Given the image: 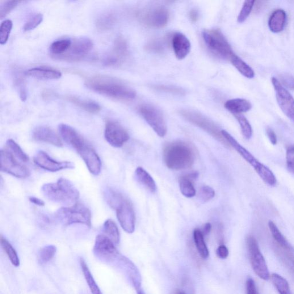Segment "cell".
<instances>
[{"instance_id":"52a82bcc","label":"cell","mask_w":294,"mask_h":294,"mask_svg":"<svg viewBox=\"0 0 294 294\" xmlns=\"http://www.w3.org/2000/svg\"><path fill=\"white\" fill-rule=\"evenodd\" d=\"M55 217L61 224L68 226L81 224L90 228L91 213L85 205L77 203L71 207H63L55 213Z\"/></svg>"},{"instance_id":"8d00e7d4","label":"cell","mask_w":294,"mask_h":294,"mask_svg":"<svg viewBox=\"0 0 294 294\" xmlns=\"http://www.w3.org/2000/svg\"><path fill=\"white\" fill-rule=\"evenodd\" d=\"M57 253V248L56 246L50 245L45 246L39 252L37 255V260L40 264H45L51 261L54 258Z\"/></svg>"},{"instance_id":"7402d4cb","label":"cell","mask_w":294,"mask_h":294,"mask_svg":"<svg viewBox=\"0 0 294 294\" xmlns=\"http://www.w3.org/2000/svg\"><path fill=\"white\" fill-rule=\"evenodd\" d=\"M199 177L197 172L181 176L179 180L180 190L182 194L187 198H192L196 194V190L193 182Z\"/></svg>"},{"instance_id":"11a10c76","label":"cell","mask_w":294,"mask_h":294,"mask_svg":"<svg viewBox=\"0 0 294 294\" xmlns=\"http://www.w3.org/2000/svg\"><path fill=\"white\" fill-rule=\"evenodd\" d=\"M29 201H30L31 203L39 206V207H44L45 205L44 202L43 200L36 198V197H29Z\"/></svg>"},{"instance_id":"ba28073f","label":"cell","mask_w":294,"mask_h":294,"mask_svg":"<svg viewBox=\"0 0 294 294\" xmlns=\"http://www.w3.org/2000/svg\"><path fill=\"white\" fill-rule=\"evenodd\" d=\"M203 36L210 51L218 57L230 61L234 53L227 39L219 29L205 30L203 32Z\"/></svg>"},{"instance_id":"4dcf8cb0","label":"cell","mask_w":294,"mask_h":294,"mask_svg":"<svg viewBox=\"0 0 294 294\" xmlns=\"http://www.w3.org/2000/svg\"><path fill=\"white\" fill-rule=\"evenodd\" d=\"M80 264L84 277H85L88 286H89L91 293L103 294L99 285L96 284L93 275H92L89 268L88 267L85 260L82 258L80 259Z\"/></svg>"},{"instance_id":"c3c4849f","label":"cell","mask_w":294,"mask_h":294,"mask_svg":"<svg viewBox=\"0 0 294 294\" xmlns=\"http://www.w3.org/2000/svg\"><path fill=\"white\" fill-rule=\"evenodd\" d=\"M286 161L288 169L294 174V145L289 146L287 149Z\"/></svg>"},{"instance_id":"3957f363","label":"cell","mask_w":294,"mask_h":294,"mask_svg":"<svg viewBox=\"0 0 294 294\" xmlns=\"http://www.w3.org/2000/svg\"><path fill=\"white\" fill-rule=\"evenodd\" d=\"M163 160L170 169L182 170L189 169L194 165L195 160L194 149L184 141L169 142L164 147Z\"/></svg>"},{"instance_id":"836d02e7","label":"cell","mask_w":294,"mask_h":294,"mask_svg":"<svg viewBox=\"0 0 294 294\" xmlns=\"http://www.w3.org/2000/svg\"><path fill=\"white\" fill-rule=\"evenodd\" d=\"M1 246L8 256L11 263L16 267L20 266V259L17 252L6 238L1 236Z\"/></svg>"},{"instance_id":"2e32d148","label":"cell","mask_w":294,"mask_h":294,"mask_svg":"<svg viewBox=\"0 0 294 294\" xmlns=\"http://www.w3.org/2000/svg\"><path fill=\"white\" fill-rule=\"evenodd\" d=\"M273 86L276 91L277 102L281 111L294 123V99L286 88L284 87L278 79H271Z\"/></svg>"},{"instance_id":"7dc6e473","label":"cell","mask_w":294,"mask_h":294,"mask_svg":"<svg viewBox=\"0 0 294 294\" xmlns=\"http://www.w3.org/2000/svg\"><path fill=\"white\" fill-rule=\"evenodd\" d=\"M165 48V41L161 39L154 40L150 42L146 45V50L154 53H160L164 51Z\"/></svg>"},{"instance_id":"1f68e13d","label":"cell","mask_w":294,"mask_h":294,"mask_svg":"<svg viewBox=\"0 0 294 294\" xmlns=\"http://www.w3.org/2000/svg\"><path fill=\"white\" fill-rule=\"evenodd\" d=\"M269 228L271 231L272 236L281 248L286 251H291L292 247L289 244L286 238L280 232L279 229L277 227L274 222L270 221L268 222Z\"/></svg>"},{"instance_id":"d6986e66","label":"cell","mask_w":294,"mask_h":294,"mask_svg":"<svg viewBox=\"0 0 294 294\" xmlns=\"http://www.w3.org/2000/svg\"><path fill=\"white\" fill-rule=\"evenodd\" d=\"M112 53L105 60L107 66H116L121 64L128 54L127 41L123 37H119L115 41Z\"/></svg>"},{"instance_id":"9f6ffc18","label":"cell","mask_w":294,"mask_h":294,"mask_svg":"<svg viewBox=\"0 0 294 294\" xmlns=\"http://www.w3.org/2000/svg\"><path fill=\"white\" fill-rule=\"evenodd\" d=\"M212 229V225L210 223H207L204 225L203 230H201L204 236H207L211 232Z\"/></svg>"},{"instance_id":"f1b7e54d","label":"cell","mask_w":294,"mask_h":294,"mask_svg":"<svg viewBox=\"0 0 294 294\" xmlns=\"http://www.w3.org/2000/svg\"><path fill=\"white\" fill-rule=\"evenodd\" d=\"M230 61L243 76L249 79L254 78L255 74L254 70L236 54L233 55L230 59Z\"/></svg>"},{"instance_id":"e0dca14e","label":"cell","mask_w":294,"mask_h":294,"mask_svg":"<svg viewBox=\"0 0 294 294\" xmlns=\"http://www.w3.org/2000/svg\"><path fill=\"white\" fill-rule=\"evenodd\" d=\"M105 138L111 146L120 148L128 141L129 135L127 130L117 122L108 121L105 129Z\"/></svg>"},{"instance_id":"f35d334b","label":"cell","mask_w":294,"mask_h":294,"mask_svg":"<svg viewBox=\"0 0 294 294\" xmlns=\"http://www.w3.org/2000/svg\"><path fill=\"white\" fill-rule=\"evenodd\" d=\"M237 120L239 124L240 125L242 135L246 139L250 140L253 136V128L249 123V121L241 114L233 115Z\"/></svg>"},{"instance_id":"484cf974","label":"cell","mask_w":294,"mask_h":294,"mask_svg":"<svg viewBox=\"0 0 294 294\" xmlns=\"http://www.w3.org/2000/svg\"><path fill=\"white\" fill-rule=\"evenodd\" d=\"M66 99L87 112L95 114L101 111L100 105L93 101L82 100L73 95L67 96Z\"/></svg>"},{"instance_id":"f907efd6","label":"cell","mask_w":294,"mask_h":294,"mask_svg":"<svg viewBox=\"0 0 294 294\" xmlns=\"http://www.w3.org/2000/svg\"><path fill=\"white\" fill-rule=\"evenodd\" d=\"M247 294H258L256 284L253 279L249 278L246 283Z\"/></svg>"},{"instance_id":"d6a6232c","label":"cell","mask_w":294,"mask_h":294,"mask_svg":"<svg viewBox=\"0 0 294 294\" xmlns=\"http://www.w3.org/2000/svg\"><path fill=\"white\" fill-rule=\"evenodd\" d=\"M194 240L197 251L203 259H207L209 256V252L205 241L204 236L201 230L197 229L193 233Z\"/></svg>"},{"instance_id":"f5cc1de1","label":"cell","mask_w":294,"mask_h":294,"mask_svg":"<svg viewBox=\"0 0 294 294\" xmlns=\"http://www.w3.org/2000/svg\"><path fill=\"white\" fill-rule=\"evenodd\" d=\"M283 257L287 266L290 268V270L294 273V258L287 253H283Z\"/></svg>"},{"instance_id":"bcb514c9","label":"cell","mask_w":294,"mask_h":294,"mask_svg":"<svg viewBox=\"0 0 294 294\" xmlns=\"http://www.w3.org/2000/svg\"><path fill=\"white\" fill-rule=\"evenodd\" d=\"M154 89L165 92V93H169L176 95H183L184 94V91L181 88L166 85H155L154 86Z\"/></svg>"},{"instance_id":"ffe728a7","label":"cell","mask_w":294,"mask_h":294,"mask_svg":"<svg viewBox=\"0 0 294 294\" xmlns=\"http://www.w3.org/2000/svg\"><path fill=\"white\" fill-rule=\"evenodd\" d=\"M32 137L36 141L47 142L58 147H62L63 143L60 137L53 129L40 126L33 130Z\"/></svg>"},{"instance_id":"277c9868","label":"cell","mask_w":294,"mask_h":294,"mask_svg":"<svg viewBox=\"0 0 294 294\" xmlns=\"http://www.w3.org/2000/svg\"><path fill=\"white\" fill-rule=\"evenodd\" d=\"M41 192L46 199L57 204L71 207L78 203L79 192L68 179L61 178L56 183L44 184Z\"/></svg>"},{"instance_id":"6da1fadb","label":"cell","mask_w":294,"mask_h":294,"mask_svg":"<svg viewBox=\"0 0 294 294\" xmlns=\"http://www.w3.org/2000/svg\"><path fill=\"white\" fill-rule=\"evenodd\" d=\"M59 131L66 143L72 146L80 155L90 173L99 175L102 170V162L93 147L68 125L61 124L59 125Z\"/></svg>"},{"instance_id":"d4e9b609","label":"cell","mask_w":294,"mask_h":294,"mask_svg":"<svg viewBox=\"0 0 294 294\" xmlns=\"http://www.w3.org/2000/svg\"><path fill=\"white\" fill-rule=\"evenodd\" d=\"M225 108L233 115L241 114L249 112L253 106L246 99H236L227 101L225 104Z\"/></svg>"},{"instance_id":"d590c367","label":"cell","mask_w":294,"mask_h":294,"mask_svg":"<svg viewBox=\"0 0 294 294\" xmlns=\"http://www.w3.org/2000/svg\"><path fill=\"white\" fill-rule=\"evenodd\" d=\"M271 281L280 294H291L290 288L286 279L279 274H273Z\"/></svg>"},{"instance_id":"60d3db41","label":"cell","mask_w":294,"mask_h":294,"mask_svg":"<svg viewBox=\"0 0 294 294\" xmlns=\"http://www.w3.org/2000/svg\"><path fill=\"white\" fill-rule=\"evenodd\" d=\"M43 20V15L41 13H37L32 15L23 27L24 31L33 30L40 25Z\"/></svg>"},{"instance_id":"5b68a950","label":"cell","mask_w":294,"mask_h":294,"mask_svg":"<svg viewBox=\"0 0 294 294\" xmlns=\"http://www.w3.org/2000/svg\"><path fill=\"white\" fill-rule=\"evenodd\" d=\"M106 201L110 207L116 210L117 219L122 228L128 233L135 229V214L130 201L119 192L109 189L106 192Z\"/></svg>"},{"instance_id":"603a6c76","label":"cell","mask_w":294,"mask_h":294,"mask_svg":"<svg viewBox=\"0 0 294 294\" xmlns=\"http://www.w3.org/2000/svg\"><path fill=\"white\" fill-rule=\"evenodd\" d=\"M27 76L35 78L42 80H52L57 79L62 77L60 71L50 68H43V67H36L27 70L25 72Z\"/></svg>"},{"instance_id":"b9f144b4","label":"cell","mask_w":294,"mask_h":294,"mask_svg":"<svg viewBox=\"0 0 294 294\" xmlns=\"http://www.w3.org/2000/svg\"><path fill=\"white\" fill-rule=\"evenodd\" d=\"M255 1H246L243 4L241 10L237 18V22L239 23L244 22L253 10L255 5Z\"/></svg>"},{"instance_id":"44dd1931","label":"cell","mask_w":294,"mask_h":294,"mask_svg":"<svg viewBox=\"0 0 294 294\" xmlns=\"http://www.w3.org/2000/svg\"><path fill=\"white\" fill-rule=\"evenodd\" d=\"M172 44L176 58L179 60L185 58L191 50V43L187 37L181 33H176L172 39Z\"/></svg>"},{"instance_id":"6f0895ef","label":"cell","mask_w":294,"mask_h":294,"mask_svg":"<svg viewBox=\"0 0 294 294\" xmlns=\"http://www.w3.org/2000/svg\"><path fill=\"white\" fill-rule=\"evenodd\" d=\"M189 17H190V20L192 22H195L197 20L199 19V12L197 10H192L189 14Z\"/></svg>"},{"instance_id":"8992f818","label":"cell","mask_w":294,"mask_h":294,"mask_svg":"<svg viewBox=\"0 0 294 294\" xmlns=\"http://www.w3.org/2000/svg\"><path fill=\"white\" fill-rule=\"evenodd\" d=\"M222 134L225 139L227 141L230 146L237 151V152L248 163L254 167V169L258 174L264 182L271 186H274L277 182L275 176L272 171L263 164L259 162L254 155L251 154L249 151L243 147L235 138L227 131L222 130Z\"/></svg>"},{"instance_id":"9a60e30c","label":"cell","mask_w":294,"mask_h":294,"mask_svg":"<svg viewBox=\"0 0 294 294\" xmlns=\"http://www.w3.org/2000/svg\"><path fill=\"white\" fill-rule=\"evenodd\" d=\"M115 246L106 235L99 234L95 238L93 247L94 255L101 261L112 262L119 255V252Z\"/></svg>"},{"instance_id":"f546056e","label":"cell","mask_w":294,"mask_h":294,"mask_svg":"<svg viewBox=\"0 0 294 294\" xmlns=\"http://www.w3.org/2000/svg\"><path fill=\"white\" fill-rule=\"evenodd\" d=\"M72 40L70 39H62L53 42L50 45L49 51L54 57L64 54L70 47Z\"/></svg>"},{"instance_id":"681fc988","label":"cell","mask_w":294,"mask_h":294,"mask_svg":"<svg viewBox=\"0 0 294 294\" xmlns=\"http://www.w3.org/2000/svg\"><path fill=\"white\" fill-rule=\"evenodd\" d=\"M280 82L284 87L294 90V77L291 75L287 74L281 75Z\"/></svg>"},{"instance_id":"816d5d0a","label":"cell","mask_w":294,"mask_h":294,"mask_svg":"<svg viewBox=\"0 0 294 294\" xmlns=\"http://www.w3.org/2000/svg\"><path fill=\"white\" fill-rule=\"evenodd\" d=\"M216 254L218 258L221 259H225L228 257L229 250L224 245H221L218 247Z\"/></svg>"},{"instance_id":"7a4b0ae2","label":"cell","mask_w":294,"mask_h":294,"mask_svg":"<svg viewBox=\"0 0 294 294\" xmlns=\"http://www.w3.org/2000/svg\"><path fill=\"white\" fill-rule=\"evenodd\" d=\"M85 85L89 89L110 97L131 100L136 97V92L132 88L119 79L97 75L87 79Z\"/></svg>"},{"instance_id":"680465c9","label":"cell","mask_w":294,"mask_h":294,"mask_svg":"<svg viewBox=\"0 0 294 294\" xmlns=\"http://www.w3.org/2000/svg\"><path fill=\"white\" fill-rule=\"evenodd\" d=\"M137 294H145L143 291L141 290V288H138L136 289Z\"/></svg>"},{"instance_id":"91938a15","label":"cell","mask_w":294,"mask_h":294,"mask_svg":"<svg viewBox=\"0 0 294 294\" xmlns=\"http://www.w3.org/2000/svg\"><path fill=\"white\" fill-rule=\"evenodd\" d=\"M175 294H186V293L183 292V291L177 290L176 291Z\"/></svg>"},{"instance_id":"9c48e42d","label":"cell","mask_w":294,"mask_h":294,"mask_svg":"<svg viewBox=\"0 0 294 294\" xmlns=\"http://www.w3.org/2000/svg\"><path fill=\"white\" fill-rule=\"evenodd\" d=\"M184 119H185L190 123L203 129L204 131L211 134L224 145L230 146L227 141L225 139L222 134V131L218 128L217 126L212 121L209 120L207 117L201 114V113L188 110H182L180 111Z\"/></svg>"},{"instance_id":"7bdbcfd3","label":"cell","mask_w":294,"mask_h":294,"mask_svg":"<svg viewBox=\"0 0 294 294\" xmlns=\"http://www.w3.org/2000/svg\"><path fill=\"white\" fill-rule=\"evenodd\" d=\"M20 3L19 1H7L2 3L0 6V18H6Z\"/></svg>"},{"instance_id":"5bb4252c","label":"cell","mask_w":294,"mask_h":294,"mask_svg":"<svg viewBox=\"0 0 294 294\" xmlns=\"http://www.w3.org/2000/svg\"><path fill=\"white\" fill-rule=\"evenodd\" d=\"M141 22L151 28H161L169 22V12L163 6H155L142 11L140 14Z\"/></svg>"},{"instance_id":"30bf717a","label":"cell","mask_w":294,"mask_h":294,"mask_svg":"<svg viewBox=\"0 0 294 294\" xmlns=\"http://www.w3.org/2000/svg\"><path fill=\"white\" fill-rule=\"evenodd\" d=\"M247 244L251 265L255 274L260 279L268 280L270 278V272L257 240L254 236H250L247 238Z\"/></svg>"},{"instance_id":"4fadbf2b","label":"cell","mask_w":294,"mask_h":294,"mask_svg":"<svg viewBox=\"0 0 294 294\" xmlns=\"http://www.w3.org/2000/svg\"><path fill=\"white\" fill-rule=\"evenodd\" d=\"M93 47V43L88 37H81L72 41L70 48L64 54L54 57L58 60L77 61L83 60Z\"/></svg>"},{"instance_id":"7c38bea8","label":"cell","mask_w":294,"mask_h":294,"mask_svg":"<svg viewBox=\"0 0 294 294\" xmlns=\"http://www.w3.org/2000/svg\"><path fill=\"white\" fill-rule=\"evenodd\" d=\"M140 115L154 131L160 137H165L167 132V124L162 112L149 104L141 105L139 108Z\"/></svg>"},{"instance_id":"ab89813d","label":"cell","mask_w":294,"mask_h":294,"mask_svg":"<svg viewBox=\"0 0 294 294\" xmlns=\"http://www.w3.org/2000/svg\"><path fill=\"white\" fill-rule=\"evenodd\" d=\"M13 23L11 20H6L2 22L0 27V43L5 44L9 39Z\"/></svg>"},{"instance_id":"ee69618b","label":"cell","mask_w":294,"mask_h":294,"mask_svg":"<svg viewBox=\"0 0 294 294\" xmlns=\"http://www.w3.org/2000/svg\"><path fill=\"white\" fill-rule=\"evenodd\" d=\"M15 83L19 92L20 97L23 102L27 100V90L24 79L20 75H16L15 78Z\"/></svg>"},{"instance_id":"db71d44e","label":"cell","mask_w":294,"mask_h":294,"mask_svg":"<svg viewBox=\"0 0 294 294\" xmlns=\"http://www.w3.org/2000/svg\"><path fill=\"white\" fill-rule=\"evenodd\" d=\"M267 134L269 139H270L273 145H276L278 139H277L276 134L273 130L270 128L267 129Z\"/></svg>"},{"instance_id":"e575fe53","label":"cell","mask_w":294,"mask_h":294,"mask_svg":"<svg viewBox=\"0 0 294 294\" xmlns=\"http://www.w3.org/2000/svg\"><path fill=\"white\" fill-rule=\"evenodd\" d=\"M6 149L9 150L14 156L23 163H27L29 161L28 155L24 152V151L12 139L8 140L6 142Z\"/></svg>"},{"instance_id":"ac0fdd59","label":"cell","mask_w":294,"mask_h":294,"mask_svg":"<svg viewBox=\"0 0 294 294\" xmlns=\"http://www.w3.org/2000/svg\"><path fill=\"white\" fill-rule=\"evenodd\" d=\"M33 162L41 169L53 172V173L63 170L74 169L73 163L68 161H55L43 151H39L35 154L33 157Z\"/></svg>"},{"instance_id":"74e56055","label":"cell","mask_w":294,"mask_h":294,"mask_svg":"<svg viewBox=\"0 0 294 294\" xmlns=\"http://www.w3.org/2000/svg\"><path fill=\"white\" fill-rule=\"evenodd\" d=\"M115 22L114 15L107 12V13L104 14L99 17L96 20V26L101 31H107L113 27Z\"/></svg>"},{"instance_id":"8fae6325","label":"cell","mask_w":294,"mask_h":294,"mask_svg":"<svg viewBox=\"0 0 294 294\" xmlns=\"http://www.w3.org/2000/svg\"><path fill=\"white\" fill-rule=\"evenodd\" d=\"M0 163L2 171L16 178H26L30 175L28 168L7 149L0 151Z\"/></svg>"},{"instance_id":"4316f807","label":"cell","mask_w":294,"mask_h":294,"mask_svg":"<svg viewBox=\"0 0 294 294\" xmlns=\"http://www.w3.org/2000/svg\"><path fill=\"white\" fill-rule=\"evenodd\" d=\"M136 178L138 182L151 192H156L157 186L152 176L143 168L138 167L135 171Z\"/></svg>"},{"instance_id":"cb8c5ba5","label":"cell","mask_w":294,"mask_h":294,"mask_svg":"<svg viewBox=\"0 0 294 294\" xmlns=\"http://www.w3.org/2000/svg\"><path fill=\"white\" fill-rule=\"evenodd\" d=\"M286 19V13L283 10H277L273 12L268 22V26L271 32L279 33L282 31Z\"/></svg>"},{"instance_id":"f6af8a7d","label":"cell","mask_w":294,"mask_h":294,"mask_svg":"<svg viewBox=\"0 0 294 294\" xmlns=\"http://www.w3.org/2000/svg\"><path fill=\"white\" fill-rule=\"evenodd\" d=\"M215 196V191L214 189L209 186H204L202 187L199 192V197L201 201L203 203H207L213 199Z\"/></svg>"},{"instance_id":"83f0119b","label":"cell","mask_w":294,"mask_h":294,"mask_svg":"<svg viewBox=\"0 0 294 294\" xmlns=\"http://www.w3.org/2000/svg\"><path fill=\"white\" fill-rule=\"evenodd\" d=\"M104 234L110 240L118 245L120 240V235L118 227L115 222L111 219H108L104 222L103 229Z\"/></svg>"}]
</instances>
